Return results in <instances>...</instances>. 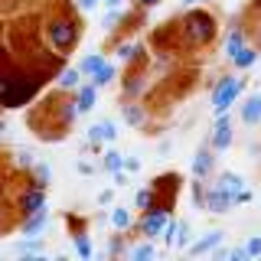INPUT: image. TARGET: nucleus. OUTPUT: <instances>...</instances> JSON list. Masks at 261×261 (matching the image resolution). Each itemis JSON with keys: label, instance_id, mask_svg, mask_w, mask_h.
I'll return each mask as SVG.
<instances>
[{"label": "nucleus", "instance_id": "37", "mask_svg": "<svg viewBox=\"0 0 261 261\" xmlns=\"http://www.w3.org/2000/svg\"><path fill=\"white\" fill-rule=\"evenodd\" d=\"M98 4H101V0H79V7H82V10H95Z\"/></svg>", "mask_w": 261, "mask_h": 261}, {"label": "nucleus", "instance_id": "18", "mask_svg": "<svg viewBox=\"0 0 261 261\" xmlns=\"http://www.w3.org/2000/svg\"><path fill=\"white\" fill-rule=\"evenodd\" d=\"M33 179H36V183L33 186H49V179H53V167H49V163L43 160V163H33Z\"/></svg>", "mask_w": 261, "mask_h": 261}, {"label": "nucleus", "instance_id": "42", "mask_svg": "<svg viewBox=\"0 0 261 261\" xmlns=\"http://www.w3.org/2000/svg\"><path fill=\"white\" fill-rule=\"evenodd\" d=\"M183 4H186V7H193V4H199V0H183Z\"/></svg>", "mask_w": 261, "mask_h": 261}, {"label": "nucleus", "instance_id": "41", "mask_svg": "<svg viewBox=\"0 0 261 261\" xmlns=\"http://www.w3.org/2000/svg\"><path fill=\"white\" fill-rule=\"evenodd\" d=\"M4 130H7V121H0V137H4Z\"/></svg>", "mask_w": 261, "mask_h": 261}, {"label": "nucleus", "instance_id": "21", "mask_svg": "<svg viewBox=\"0 0 261 261\" xmlns=\"http://www.w3.org/2000/svg\"><path fill=\"white\" fill-rule=\"evenodd\" d=\"M92 82H95V85H98V88H105V85H111V82H114V65H111V62H105V65H101V69H98V72H95V75H92Z\"/></svg>", "mask_w": 261, "mask_h": 261}, {"label": "nucleus", "instance_id": "20", "mask_svg": "<svg viewBox=\"0 0 261 261\" xmlns=\"http://www.w3.org/2000/svg\"><path fill=\"white\" fill-rule=\"evenodd\" d=\"M242 46H245V36H242V30H232V33H228V36H225V56H228V59H232V56L239 53Z\"/></svg>", "mask_w": 261, "mask_h": 261}, {"label": "nucleus", "instance_id": "29", "mask_svg": "<svg viewBox=\"0 0 261 261\" xmlns=\"http://www.w3.org/2000/svg\"><path fill=\"white\" fill-rule=\"evenodd\" d=\"M176 232H179V222H176V219H167V225H163V242L173 245L176 242Z\"/></svg>", "mask_w": 261, "mask_h": 261}, {"label": "nucleus", "instance_id": "36", "mask_svg": "<svg viewBox=\"0 0 261 261\" xmlns=\"http://www.w3.org/2000/svg\"><path fill=\"white\" fill-rule=\"evenodd\" d=\"M111 199H114V193H111V190H105L101 196H98V202H101V206H111Z\"/></svg>", "mask_w": 261, "mask_h": 261}, {"label": "nucleus", "instance_id": "23", "mask_svg": "<svg viewBox=\"0 0 261 261\" xmlns=\"http://www.w3.org/2000/svg\"><path fill=\"white\" fill-rule=\"evenodd\" d=\"M79 79H82L79 69H62L59 72V85L62 88H79Z\"/></svg>", "mask_w": 261, "mask_h": 261}, {"label": "nucleus", "instance_id": "15", "mask_svg": "<svg viewBox=\"0 0 261 261\" xmlns=\"http://www.w3.org/2000/svg\"><path fill=\"white\" fill-rule=\"evenodd\" d=\"M13 251L16 255H39L43 251V239L39 235H23V242H16Z\"/></svg>", "mask_w": 261, "mask_h": 261}, {"label": "nucleus", "instance_id": "33", "mask_svg": "<svg viewBox=\"0 0 261 261\" xmlns=\"http://www.w3.org/2000/svg\"><path fill=\"white\" fill-rule=\"evenodd\" d=\"M16 163H20V167H33V157L27 150H20V153H16Z\"/></svg>", "mask_w": 261, "mask_h": 261}, {"label": "nucleus", "instance_id": "19", "mask_svg": "<svg viewBox=\"0 0 261 261\" xmlns=\"http://www.w3.org/2000/svg\"><path fill=\"white\" fill-rule=\"evenodd\" d=\"M111 225L124 232V228H130V225H134V219H130V212H127V209L114 206V209H111Z\"/></svg>", "mask_w": 261, "mask_h": 261}, {"label": "nucleus", "instance_id": "25", "mask_svg": "<svg viewBox=\"0 0 261 261\" xmlns=\"http://www.w3.org/2000/svg\"><path fill=\"white\" fill-rule=\"evenodd\" d=\"M134 206L137 209H153V190H137V196H134Z\"/></svg>", "mask_w": 261, "mask_h": 261}, {"label": "nucleus", "instance_id": "28", "mask_svg": "<svg viewBox=\"0 0 261 261\" xmlns=\"http://www.w3.org/2000/svg\"><path fill=\"white\" fill-rule=\"evenodd\" d=\"M75 251L82 258H92V239L88 235H75Z\"/></svg>", "mask_w": 261, "mask_h": 261}, {"label": "nucleus", "instance_id": "17", "mask_svg": "<svg viewBox=\"0 0 261 261\" xmlns=\"http://www.w3.org/2000/svg\"><path fill=\"white\" fill-rule=\"evenodd\" d=\"M232 62H235V69H251V65L258 62V53H255L251 46H242L239 53L232 56Z\"/></svg>", "mask_w": 261, "mask_h": 261}, {"label": "nucleus", "instance_id": "31", "mask_svg": "<svg viewBox=\"0 0 261 261\" xmlns=\"http://www.w3.org/2000/svg\"><path fill=\"white\" fill-rule=\"evenodd\" d=\"M245 251H248V258H258L261 255V235H255V239L245 242Z\"/></svg>", "mask_w": 261, "mask_h": 261}, {"label": "nucleus", "instance_id": "13", "mask_svg": "<svg viewBox=\"0 0 261 261\" xmlns=\"http://www.w3.org/2000/svg\"><path fill=\"white\" fill-rule=\"evenodd\" d=\"M212 163H216V157H212L206 147H202V150H196V157H193V173L199 176V179H202V176H209Z\"/></svg>", "mask_w": 261, "mask_h": 261}, {"label": "nucleus", "instance_id": "35", "mask_svg": "<svg viewBox=\"0 0 261 261\" xmlns=\"http://www.w3.org/2000/svg\"><path fill=\"white\" fill-rule=\"evenodd\" d=\"M228 258H232V261H245V258H248V251H245V248H235V251H228Z\"/></svg>", "mask_w": 261, "mask_h": 261}, {"label": "nucleus", "instance_id": "9", "mask_svg": "<svg viewBox=\"0 0 261 261\" xmlns=\"http://www.w3.org/2000/svg\"><path fill=\"white\" fill-rule=\"evenodd\" d=\"M118 137V127H114V121H101V124H92L88 127V144H101V141H114Z\"/></svg>", "mask_w": 261, "mask_h": 261}, {"label": "nucleus", "instance_id": "40", "mask_svg": "<svg viewBox=\"0 0 261 261\" xmlns=\"http://www.w3.org/2000/svg\"><path fill=\"white\" fill-rule=\"evenodd\" d=\"M105 7H108V10H114V7H121V0H105Z\"/></svg>", "mask_w": 261, "mask_h": 261}, {"label": "nucleus", "instance_id": "12", "mask_svg": "<svg viewBox=\"0 0 261 261\" xmlns=\"http://www.w3.org/2000/svg\"><path fill=\"white\" fill-rule=\"evenodd\" d=\"M222 239H225V232H219V228H212L209 235H202L199 242H193V245H190V251H193V255H206V251H212V248H216V245L222 242Z\"/></svg>", "mask_w": 261, "mask_h": 261}, {"label": "nucleus", "instance_id": "22", "mask_svg": "<svg viewBox=\"0 0 261 261\" xmlns=\"http://www.w3.org/2000/svg\"><path fill=\"white\" fill-rule=\"evenodd\" d=\"M121 114H124V121H127V124H134V127L144 121V108H141V105H124Z\"/></svg>", "mask_w": 261, "mask_h": 261}, {"label": "nucleus", "instance_id": "11", "mask_svg": "<svg viewBox=\"0 0 261 261\" xmlns=\"http://www.w3.org/2000/svg\"><path fill=\"white\" fill-rule=\"evenodd\" d=\"M95 98H98V85H95V82H88V85H79V98H75L79 114L92 111V108H95Z\"/></svg>", "mask_w": 261, "mask_h": 261}, {"label": "nucleus", "instance_id": "10", "mask_svg": "<svg viewBox=\"0 0 261 261\" xmlns=\"http://www.w3.org/2000/svg\"><path fill=\"white\" fill-rule=\"evenodd\" d=\"M242 121H245L248 127H255L258 121H261V95H258V92L245 98V105H242Z\"/></svg>", "mask_w": 261, "mask_h": 261}, {"label": "nucleus", "instance_id": "5", "mask_svg": "<svg viewBox=\"0 0 261 261\" xmlns=\"http://www.w3.org/2000/svg\"><path fill=\"white\" fill-rule=\"evenodd\" d=\"M216 127H212V147L216 150H225L228 144H232V118H228V111L225 114H216Z\"/></svg>", "mask_w": 261, "mask_h": 261}, {"label": "nucleus", "instance_id": "30", "mask_svg": "<svg viewBox=\"0 0 261 261\" xmlns=\"http://www.w3.org/2000/svg\"><path fill=\"white\" fill-rule=\"evenodd\" d=\"M118 20H121V10H118V7H114V10H108V16H105L101 30H105V33H111V30H114V23H118Z\"/></svg>", "mask_w": 261, "mask_h": 261}, {"label": "nucleus", "instance_id": "14", "mask_svg": "<svg viewBox=\"0 0 261 261\" xmlns=\"http://www.w3.org/2000/svg\"><path fill=\"white\" fill-rule=\"evenodd\" d=\"M216 186H219V190H225L228 196H232V202H235V193H239L242 186H245V179H242L239 173H232V170H225V173L219 176V183H216Z\"/></svg>", "mask_w": 261, "mask_h": 261}, {"label": "nucleus", "instance_id": "39", "mask_svg": "<svg viewBox=\"0 0 261 261\" xmlns=\"http://www.w3.org/2000/svg\"><path fill=\"white\" fill-rule=\"evenodd\" d=\"M137 4H141V7H157L160 0H137Z\"/></svg>", "mask_w": 261, "mask_h": 261}, {"label": "nucleus", "instance_id": "2", "mask_svg": "<svg viewBox=\"0 0 261 261\" xmlns=\"http://www.w3.org/2000/svg\"><path fill=\"white\" fill-rule=\"evenodd\" d=\"M212 33H216V20L209 13H190L186 16V36L193 43H209Z\"/></svg>", "mask_w": 261, "mask_h": 261}, {"label": "nucleus", "instance_id": "8", "mask_svg": "<svg viewBox=\"0 0 261 261\" xmlns=\"http://www.w3.org/2000/svg\"><path fill=\"white\" fill-rule=\"evenodd\" d=\"M46 222H49V209L43 206V209L30 212V216L23 219V225H20V235H39V232L46 228Z\"/></svg>", "mask_w": 261, "mask_h": 261}, {"label": "nucleus", "instance_id": "26", "mask_svg": "<svg viewBox=\"0 0 261 261\" xmlns=\"http://www.w3.org/2000/svg\"><path fill=\"white\" fill-rule=\"evenodd\" d=\"M105 170H111V173L114 170H124V157H121L118 150H108L105 153Z\"/></svg>", "mask_w": 261, "mask_h": 261}, {"label": "nucleus", "instance_id": "7", "mask_svg": "<svg viewBox=\"0 0 261 261\" xmlns=\"http://www.w3.org/2000/svg\"><path fill=\"white\" fill-rule=\"evenodd\" d=\"M43 206H46V190H43V186H33V190H27L20 196V212H23V216H30V212H36Z\"/></svg>", "mask_w": 261, "mask_h": 261}, {"label": "nucleus", "instance_id": "3", "mask_svg": "<svg viewBox=\"0 0 261 261\" xmlns=\"http://www.w3.org/2000/svg\"><path fill=\"white\" fill-rule=\"evenodd\" d=\"M46 33H49V39H53V46L59 49V53L75 43V23H69V20H53L46 27Z\"/></svg>", "mask_w": 261, "mask_h": 261}, {"label": "nucleus", "instance_id": "6", "mask_svg": "<svg viewBox=\"0 0 261 261\" xmlns=\"http://www.w3.org/2000/svg\"><path fill=\"white\" fill-rule=\"evenodd\" d=\"M202 202H206V209H209V212H216V216H219V212H228V209L235 206V202H232V196H228L225 190H219V186H212V190L206 193V199H202Z\"/></svg>", "mask_w": 261, "mask_h": 261}, {"label": "nucleus", "instance_id": "24", "mask_svg": "<svg viewBox=\"0 0 261 261\" xmlns=\"http://www.w3.org/2000/svg\"><path fill=\"white\" fill-rule=\"evenodd\" d=\"M130 258H134V261H147V258H153V245H150V239L141 242V245H134V248H130Z\"/></svg>", "mask_w": 261, "mask_h": 261}, {"label": "nucleus", "instance_id": "43", "mask_svg": "<svg viewBox=\"0 0 261 261\" xmlns=\"http://www.w3.org/2000/svg\"><path fill=\"white\" fill-rule=\"evenodd\" d=\"M255 7H258V10H261V0H255Z\"/></svg>", "mask_w": 261, "mask_h": 261}, {"label": "nucleus", "instance_id": "34", "mask_svg": "<svg viewBox=\"0 0 261 261\" xmlns=\"http://www.w3.org/2000/svg\"><path fill=\"white\" fill-rule=\"evenodd\" d=\"M124 170H130V173L141 170V160H137V157H124Z\"/></svg>", "mask_w": 261, "mask_h": 261}, {"label": "nucleus", "instance_id": "4", "mask_svg": "<svg viewBox=\"0 0 261 261\" xmlns=\"http://www.w3.org/2000/svg\"><path fill=\"white\" fill-rule=\"evenodd\" d=\"M167 206H153L150 212L144 216V222H141V232L147 235V239H153V235H160L163 232V225H167Z\"/></svg>", "mask_w": 261, "mask_h": 261}, {"label": "nucleus", "instance_id": "1", "mask_svg": "<svg viewBox=\"0 0 261 261\" xmlns=\"http://www.w3.org/2000/svg\"><path fill=\"white\" fill-rule=\"evenodd\" d=\"M239 95H242V79L239 75H222L216 85H212V111L225 114L235 105V98H239Z\"/></svg>", "mask_w": 261, "mask_h": 261}, {"label": "nucleus", "instance_id": "38", "mask_svg": "<svg viewBox=\"0 0 261 261\" xmlns=\"http://www.w3.org/2000/svg\"><path fill=\"white\" fill-rule=\"evenodd\" d=\"M79 173H85V176H92V173H95V170H92V163H85V160H82V163H79Z\"/></svg>", "mask_w": 261, "mask_h": 261}, {"label": "nucleus", "instance_id": "16", "mask_svg": "<svg viewBox=\"0 0 261 261\" xmlns=\"http://www.w3.org/2000/svg\"><path fill=\"white\" fill-rule=\"evenodd\" d=\"M105 65V56L101 53H92V56H85V59L79 62V72H82V79H92L98 69Z\"/></svg>", "mask_w": 261, "mask_h": 261}, {"label": "nucleus", "instance_id": "27", "mask_svg": "<svg viewBox=\"0 0 261 261\" xmlns=\"http://www.w3.org/2000/svg\"><path fill=\"white\" fill-rule=\"evenodd\" d=\"M176 248H190V245H193V232H190V225H183V222H179V232H176Z\"/></svg>", "mask_w": 261, "mask_h": 261}, {"label": "nucleus", "instance_id": "32", "mask_svg": "<svg viewBox=\"0 0 261 261\" xmlns=\"http://www.w3.org/2000/svg\"><path fill=\"white\" fill-rule=\"evenodd\" d=\"M114 186H118V190L127 186V173H124V170H114Z\"/></svg>", "mask_w": 261, "mask_h": 261}]
</instances>
